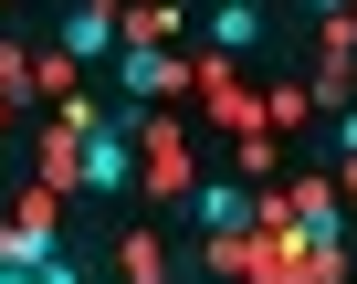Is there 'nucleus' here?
<instances>
[{"mask_svg": "<svg viewBox=\"0 0 357 284\" xmlns=\"http://www.w3.org/2000/svg\"><path fill=\"white\" fill-rule=\"evenodd\" d=\"M63 126H74V169H84V190H126V179H137V148H126V126H116L105 105H74Z\"/></svg>", "mask_w": 357, "mask_h": 284, "instance_id": "f257e3e1", "label": "nucleus"}, {"mask_svg": "<svg viewBox=\"0 0 357 284\" xmlns=\"http://www.w3.org/2000/svg\"><path fill=\"white\" fill-rule=\"evenodd\" d=\"M116 43H126V22L105 11V0H74V22H63V53H74V63H105Z\"/></svg>", "mask_w": 357, "mask_h": 284, "instance_id": "f03ea898", "label": "nucleus"}, {"mask_svg": "<svg viewBox=\"0 0 357 284\" xmlns=\"http://www.w3.org/2000/svg\"><path fill=\"white\" fill-rule=\"evenodd\" d=\"M116 74H126V95H158L168 84V53L158 43H116Z\"/></svg>", "mask_w": 357, "mask_h": 284, "instance_id": "7ed1b4c3", "label": "nucleus"}, {"mask_svg": "<svg viewBox=\"0 0 357 284\" xmlns=\"http://www.w3.org/2000/svg\"><path fill=\"white\" fill-rule=\"evenodd\" d=\"M200 221H211V242H231V221H252V200H242L231 179H211V190H200Z\"/></svg>", "mask_w": 357, "mask_h": 284, "instance_id": "20e7f679", "label": "nucleus"}, {"mask_svg": "<svg viewBox=\"0 0 357 284\" xmlns=\"http://www.w3.org/2000/svg\"><path fill=\"white\" fill-rule=\"evenodd\" d=\"M211 32H221V43H231V53H252V43H263V11H252V0H231V11H221V22H211Z\"/></svg>", "mask_w": 357, "mask_h": 284, "instance_id": "39448f33", "label": "nucleus"}]
</instances>
